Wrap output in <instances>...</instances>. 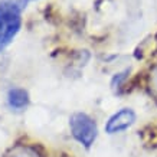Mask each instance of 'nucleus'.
<instances>
[{
  "mask_svg": "<svg viewBox=\"0 0 157 157\" xmlns=\"http://www.w3.org/2000/svg\"><path fill=\"white\" fill-rule=\"evenodd\" d=\"M28 2H30V0H22V3H23V5H26Z\"/></svg>",
  "mask_w": 157,
  "mask_h": 157,
  "instance_id": "0eeeda50",
  "label": "nucleus"
},
{
  "mask_svg": "<svg viewBox=\"0 0 157 157\" xmlns=\"http://www.w3.org/2000/svg\"><path fill=\"white\" fill-rule=\"evenodd\" d=\"M5 157H40L39 151L30 146H16Z\"/></svg>",
  "mask_w": 157,
  "mask_h": 157,
  "instance_id": "39448f33",
  "label": "nucleus"
},
{
  "mask_svg": "<svg viewBox=\"0 0 157 157\" xmlns=\"http://www.w3.org/2000/svg\"><path fill=\"white\" fill-rule=\"evenodd\" d=\"M136 121V114H134L133 109L130 108H123L120 109L118 113H115L111 118L107 121L105 125V131L108 134H115L120 131L130 128Z\"/></svg>",
  "mask_w": 157,
  "mask_h": 157,
  "instance_id": "7ed1b4c3",
  "label": "nucleus"
},
{
  "mask_svg": "<svg viewBox=\"0 0 157 157\" xmlns=\"http://www.w3.org/2000/svg\"><path fill=\"white\" fill-rule=\"evenodd\" d=\"M150 84H151V88H153V91L157 94V68L153 71V74H151V78H150Z\"/></svg>",
  "mask_w": 157,
  "mask_h": 157,
  "instance_id": "423d86ee",
  "label": "nucleus"
},
{
  "mask_svg": "<svg viewBox=\"0 0 157 157\" xmlns=\"http://www.w3.org/2000/svg\"><path fill=\"white\" fill-rule=\"evenodd\" d=\"M29 102V97L28 92L25 90H20V88H13V90L9 91V104L10 107L19 109L26 107Z\"/></svg>",
  "mask_w": 157,
  "mask_h": 157,
  "instance_id": "20e7f679",
  "label": "nucleus"
},
{
  "mask_svg": "<svg viewBox=\"0 0 157 157\" xmlns=\"http://www.w3.org/2000/svg\"><path fill=\"white\" fill-rule=\"evenodd\" d=\"M69 125H71L72 136L85 147H90L91 144L95 141L98 128L94 120L88 117L86 114L82 113H76L69 120Z\"/></svg>",
  "mask_w": 157,
  "mask_h": 157,
  "instance_id": "f03ea898",
  "label": "nucleus"
},
{
  "mask_svg": "<svg viewBox=\"0 0 157 157\" xmlns=\"http://www.w3.org/2000/svg\"><path fill=\"white\" fill-rule=\"evenodd\" d=\"M22 2L2 0L0 2V51L9 46L13 38L17 35L22 25L20 10Z\"/></svg>",
  "mask_w": 157,
  "mask_h": 157,
  "instance_id": "f257e3e1",
  "label": "nucleus"
}]
</instances>
